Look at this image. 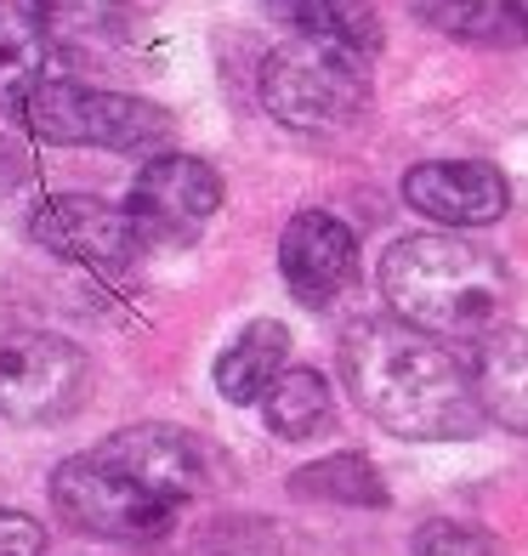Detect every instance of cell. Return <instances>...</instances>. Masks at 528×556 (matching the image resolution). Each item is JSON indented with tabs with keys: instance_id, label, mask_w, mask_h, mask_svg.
Masks as SVG:
<instances>
[{
	"instance_id": "6da1fadb",
	"label": "cell",
	"mask_w": 528,
	"mask_h": 556,
	"mask_svg": "<svg viewBox=\"0 0 528 556\" xmlns=\"http://www.w3.org/2000/svg\"><path fill=\"white\" fill-rule=\"evenodd\" d=\"M205 489V448L183 426H125L52 471V505L80 534L148 545Z\"/></svg>"
},
{
	"instance_id": "7a4b0ae2",
	"label": "cell",
	"mask_w": 528,
	"mask_h": 556,
	"mask_svg": "<svg viewBox=\"0 0 528 556\" xmlns=\"http://www.w3.org/2000/svg\"><path fill=\"white\" fill-rule=\"evenodd\" d=\"M341 375L359 409L404 443H461L489 420L472 364L449 341L398 318L352 324L341 341Z\"/></svg>"
},
{
	"instance_id": "3957f363",
	"label": "cell",
	"mask_w": 528,
	"mask_h": 556,
	"mask_svg": "<svg viewBox=\"0 0 528 556\" xmlns=\"http://www.w3.org/2000/svg\"><path fill=\"white\" fill-rule=\"evenodd\" d=\"M381 301L438 341H489L512 307V267L461 233H410L381 256Z\"/></svg>"
},
{
	"instance_id": "277c9868",
	"label": "cell",
	"mask_w": 528,
	"mask_h": 556,
	"mask_svg": "<svg viewBox=\"0 0 528 556\" xmlns=\"http://www.w3.org/2000/svg\"><path fill=\"white\" fill-rule=\"evenodd\" d=\"M262 109L301 137L359 131L369 114V58L296 35L262 63Z\"/></svg>"
},
{
	"instance_id": "5b68a950",
	"label": "cell",
	"mask_w": 528,
	"mask_h": 556,
	"mask_svg": "<svg viewBox=\"0 0 528 556\" xmlns=\"http://www.w3.org/2000/svg\"><path fill=\"white\" fill-rule=\"evenodd\" d=\"M23 125L40 142L63 148H109V154H165L171 114L131 91H97L80 80H46L35 103L23 109Z\"/></svg>"
},
{
	"instance_id": "8992f818",
	"label": "cell",
	"mask_w": 528,
	"mask_h": 556,
	"mask_svg": "<svg viewBox=\"0 0 528 556\" xmlns=\"http://www.w3.org/2000/svg\"><path fill=\"white\" fill-rule=\"evenodd\" d=\"M91 364L86 352L46 336V330H12L0 336V415L17 426H52L68 420L86 403Z\"/></svg>"
},
{
	"instance_id": "52a82bcc",
	"label": "cell",
	"mask_w": 528,
	"mask_h": 556,
	"mask_svg": "<svg viewBox=\"0 0 528 556\" xmlns=\"http://www.w3.org/2000/svg\"><path fill=\"white\" fill-rule=\"evenodd\" d=\"M29 239L46 244L52 256L97 273V278L131 273L137 256L148 250V239H142V227L131 222V211L109 205V199H91V193H58V199H46V205H35Z\"/></svg>"
},
{
	"instance_id": "ba28073f",
	"label": "cell",
	"mask_w": 528,
	"mask_h": 556,
	"mask_svg": "<svg viewBox=\"0 0 528 556\" xmlns=\"http://www.w3.org/2000/svg\"><path fill=\"white\" fill-rule=\"evenodd\" d=\"M125 211L142 227L148 250L154 244H183L222 211V176L216 165L193 154H154L125 193Z\"/></svg>"
},
{
	"instance_id": "9c48e42d",
	"label": "cell",
	"mask_w": 528,
	"mask_h": 556,
	"mask_svg": "<svg viewBox=\"0 0 528 556\" xmlns=\"http://www.w3.org/2000/svg\"><path fill=\"white\" fill-rule=\"evenodd\" d=\"M279 273L301 307H330L359 273V233L330 211H296L279 233Z\"/></svg>"
},
{
	"instance_id": "30bf717a",
	"label": "cell",
	"mask_w": 528,
	"mask_h": 556,
	"mask_svg": "<svg viewBox=\"0 0 528 556\" xmlns=\"http://www.w3.org/2000/svg\"><path fill=\"white\" fill-rule=\"evenodd\" d=\"M404 205L443 227H489L506 216L512 182L489 160H426L404 176Z\"/></svg>"
},
{
	"instance_id": "8fae6325",
	"label": "cell",
	"mask_w": 528,
	"mask_h": 556,
	"mask_svg": "<svg viewBox=\"0 0 528 556\" xmlns=\"http://www.w3.org/2000/svg\"><path fill=\"white\" fill-rule=\"evenodd\" d=\"M35 17L52 40V52L74 63L114 58L137 40V12L125 0H35Z\"/></svg>"
},
{
	"instance_id": "7c38bea8",
	"label": "cell",
	"mask_w": 528,
	"mask_h": 556,
	"mask_svg": "<svg viewBox=\"0 0 528 556\" xmlns=\"http://www.w3.org/2000/svg\"><path fill=\"white\" fill-rule=\"evenodd\" d=\"M285 375H290V330L273 318H256L216 358V392L228 403H267V392Z\"/></svg>"
},
{
	"instance_id": "4fadbf2b",
	"label": "cell",
	"mask_w": 528,
	"mask_h": 556,
	"mask_svg": "<svg viewBox=\"0 0 528 556\" xmlns=\"http://www.w3.org/2000/svg\"><path fill=\"white\" fill-rule=\"evenodd\" d=\"M477 403L494 426L528 438V330H494L489 341H477Z\"/></svg>"
},
{
	"instance_id": "5bb4252c",
	"label": "cell",
	"mask_w": 528,
	"mask_h": 556,
	"mask_svg": "<svg viewBox=\"0 0 528 556\" xmlns=\"http://www.w3.org/2000/svg\"><path fill=\"white\" fill-rule=\"evenodd\" d=\"M46 80H58V74L40 17H29L17 0H0V114H23Z\"/></svg>"
},
{
	"instance_id": "9a60e30c",
	"label": "cell",
	"mask_w": 528,
	"mask_h": 556,
	"mask_svg": "<svg viewBox=\"0 0 528 556\" xmlns=\"http://www.w3.org/2000/svg\"><path fill=\"white\" fill-rule=\"evenodd\" d=\"M273 12L285 23H296L301 40H324V46H341V52H359V58H381V17L369 12V0H273Z\"/></svg>"
},
{
	"instance_id": "2e32d148",
	"label": "cell",
	"mask_w": 528,
	"mask_h": 556,
	"mask_svg": "<svg viewBox=\"0 0 528 556\" xmlns=\"http://www.w3.org/2000/svg\"><path fill=\"white\" fill-rule=\"evenodd\" d=\"M262 415H267V432H273V438L301 443V438H318L324 426H330L336 392H330V381H324L318 369H290L285 381L267 392Z\"/></svg>"
},
{
	"instance_id": "e0dca14e",
	"label": "cell",
	"mask_w": 528,
	"mask_h": 556,
	"mask_svg": "<svg viewBox=\"0 0 528 556\" xmlns=\"http://www.w3.org/2000/svg\"><path fill=\"white\" fill-rule=\"evenodd\" d=\"M290 494L301 500H324V505H359V511H375L387 505V483L364 454H330V460H313L290 477Z\"/></svg>"
},
{
	"instance_id": "ac0fdd59",
	"label": "cell",
	"mask_w": 528,
	"mask_h": 556,
	"mask_svg": "<svg viewBox=\"0 0 528 556\" xmlns=\"http://www.w3.org/2000/svg\"><path fill=\"white\" fill-rule=\"evenodd\" d=\"M410 12L449 40H477V46L523 40L506 0H410Z\"/></svg>"
},
{
	"instance_id": "d6986e66",
	"label": "cell",
	"mask_w": 528,
	"mask_h": 556,
	"mask_svg": "<svg viewBox=\"0 0 528 556\" xmlns=\"http://www.w3.org/2000/svg\"><path fill=\"white\" fill-rule=\"evenodd\" d=\"M410 556H506V551L466 522H426V528H415Z\"/></svg>"
},
{
	"instance_id": "ffe728a7",
	"label": "cell",
	"mask_w": 528,
	"mask_h": 556,
	"mask_svg": "<svg viewBox=\"0 0 528 556\" xmlns=\"http://www.w3.org/2000/svg\"><path fill=\"white\" fill-rule=\"evenodd\" d=\"M0 556H46V534L35 517L23 511H7L0 505Z\"/></svg>"
},
{
	"instance_id": "44dd1931",
	"label": "cell",
	"mask_w": 528,
	"mask_h": 556,
	"mask_svg": "<svg viewBox=\"0 0 528 556\" xmlns=\"http://www.w3.org/2000/svg\"><path fill=\"white\" fill-rule=\"evenodd\" d=\"M29 182V154L12 142V137H0V199H7L12 188Z\"/></svg>"
},
{
	"instance_id": "7402d4cb",
	"label": "cell",
	"mask_w": 528,
	"mask_h": 556,
	"mask_svg": "<svg viewBox=\"0 0 528 556\" xmlns=\"http://www.w3.org/2000/svg\"><path fill=\"white\" fill-rule=\"evenodd\" d=\"M506 7H512V23H517V35L528 40V0H506Z\"/></svg>"
}]
</instances>
